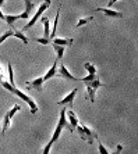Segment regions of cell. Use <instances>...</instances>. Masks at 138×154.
<instances>
[{
	"label": "cell",
	"instance_id": "obj_12",
	"mask_svg": "<svg viewBox=\"0 0 138 154\" xmlns=\"http://www.w3.org/2000/svg\"><path fill=\"white\" fill-rule=\"evenodd\" d=\"M32 10H34V3L31 2V0H25V11H24L22 14H20V18H22V20H28L29 15L32 14Z\"/></svg>",
	"mask_w": 138,
	"mask_h": 154
},
{
	"label": "cell",
	"instance_id": "obj_6",
	"mask_svg": "<svg viewBox=\"0 0 138 154\" xmlns=\"http://www.w3.org/2000/svg\"><path fill=\"white\" fill-rule=\"evenodd\" d=\"M77 92H78V89H77V88H74L73 90H71V92H70L69 94H67V96L64 97V99H63V100H60L59 101V106H69L70 107V110H74V99H75V94H77Z\"/></svg>",
	"mask_w": 138,
	"mask_h": 154
},
{
	"label": "cell",
	"instance_id": "obj_7",
	"mask_svg": "<svg viewBox=\"0 0 138 154\" xmlns=\"http://www.w3.org/2000/svg\"><path fill=\"white\" fill-rule=\"evenodd\" d=\"M56 75H59V76H62V78H66V79H69V81H73V82H77V81H80L78 78H75V76H73L71 74H70V71L67 68H66V65L64 64H62L60 67H59V69H57V74Z\"/></svg>",
	"mask_w": 138,
	"mask_h": 154
},
{
	"label": "cell",
	"instance_id": "obj_23",
	"mask_svg": "<svg viewBox=\"0 0 138 154\" xmlns=\"http://www.w3.org/2000/svg\"><path fill=\"white\" fill-rule=\"evenodd\" d=\"M34 40L35 42H38V43H42V45H50V40H46V39H43V38H34Z\"/></svg>",
	"mask_w": 138,
	"mask_h": 154
},
{
	"label": "cell",
	"instance_id": "obj_24",
	"mask_svg": "<svg viewBox=\"0 0 138 154\" xmlns=\"http://www.w3.org/2000/svg\"><path fill=\"white\" fill-rule=\"evenodd\" d=\"M98 149H99V153L101 154H109V151L106 150V147L102 143H99V142H98Z\"/></svg>",
	"mask_w": 138,
	"mask_h": 154
},
{
	"label": "cell",
	"instance_id": "obj_18",
	"mask_svg": "<svg viewBox=\"0 0 138 154\" xmlns=\"http://www.w3.org/2000/svg\"><path fill=\"white\" fill-rule=\"evenodd\" d=\"M17 20H20V14L18 15H10V14H8V15H4V21L7 22L10 26L13 25V24H14Z\"/></svg>",
	"mask_w": 138,
	"mask_h": 154
},
{
	"label": "cell",
	"instance_id": "obj_8",
	"mask_svg": "<svg viewBox=\"0 0 138 154\" xmlns=\"http://www.w3.org/2000/svg\"><path fill=\"white\" fill-rule=\"evenodd\" d=\"M66 115H67V119H69V124L71 125V128L75 129L77 126L80 125V121H78V117L75 115V112L73 110H69V111H66Z\"/></svg>",
	"mask_w": 138,
	"mask_h": 154
},
{
	"label": "cell",
	"instance_id": "obj_9",
	"mask_svg": "<svg viewBox=\"0 0 138 154\" xmlns=\"http://www.w3.org/2000/svg\"><path fill=\"white\" fill-rule=\"evenodd\" d=\"M42 85H43V78H37L32 81H27V86H29V89H35L38 92L42 90Z\"/></svg>",
	"mask_w": 138,
	"mask_h": 154
},
{
	"label": "cell",
	"instance_id": "obj_15",
	"mask_svg": "<svg viewBox=\"0 0 138 154\" xmlns=\"http://www.w3.org/2000/svg\"><path fill=\"white\" fill-rule=\"evenodd\" d=\"M53 45V43H52ZM53 50L57 54V60H62L64 56V46H59V45H53Z\"/></svg>",
	"mask_w": 138,
	"mask_h": 154
},
{
	"label": "cell",
	"instance_id": "obj_1",
	"mask_svg": "<svg viewBox=\"0 0 138 154\" xmlns=\"http://www.w3.org/2000/svg\"><path fill=\"white\" fill-rule=\"evenodd\" d=\"M0 83H2V86H3L6 90H8L11 94H14V96H17V97H20V99H22V100L25 101L27 104L29 106V108H31V112L32 114H37V111H38V106H37V103L31 99L29 96H27L25 93H22L20 89H17L15 86H13V85H10V83L7 82V81H4L3 78H0Z\"/></svg>",
	"mask_w": 138,
	"mask_h": 154
},
{
	"label": "cell",
	"instance_id": "obj_20",
	"mask_svg": "<svg viewBox=\"0 0 138 154\" xmlns=\"http://www.w3.org/2000/svg\"><path fill=\"white\" fill-rule=\"evenodd\" d=\"M11 36H14V31H11V29H8V31H6V32L3 33V35L0 36V45L4 42L6 39H8V38H11Z\"/></svg>",
	"mask_w": 138,
	"mask_h": 154
},
{
	"label": "cell",
	"instance_id": "obj_28",
	"mask_svg": "<svg viewBox=\"0 0 138 154\" xmlns=\"http://www.w3.org/2000/svg\"><path fill=\"white\" fill-rule=\"evenodd\" d=\"M0 20H3V21H4V14L2 13V10H0Z\"/></svg>",
	"mask_w": 138,
	"mask_h": 154
},
{
	"label": "cell",
	"instance_id": "obj_19",
	"mask_svg": "<svg viewBox=\"0 0 138 154\" xmlns=\"http://www.w3.org/2000/svg\"><path fill=\"white\" fill-rule=\"evenodd\" d=\"M84 68L89 72V75H96V68H95V65L91 64V63H85V64H84Z\"/></svg>",
	"mask_w": 138,
	"mask_h": 154
},
{
	"label": "cell",
	"instance_id": "obj_13",
	"mask_svg": "<svg viewBox=\"0 0 138 154\" xmlns=\"http://www.w3.org/2000/svg\"><path fill=\"white\" fill-rule=\"evenodd\" d=\"M57 74V60L53 63V65H52V68L49 69V71L45 74V76H43V82H46V81H49L50 78H53V76Z\"/></svg>",
	"mask_w": 138,
	"mask_h": 154
},
{
	"label": "cell",
	"instance_id": "obj_25",
	"mask_svg": "<svg viewBox=\"0 0 138 154\" xmlns=\"http://www.w3.org/2000/svg\"><path fill=\"white\" fill-rule=\"evenodd\" d=\"M50 147H52V144L47 143L46 146L43 147V151H42V154H49V151H50Z\"/></svg>",
	"mask_w": 138,
	"mask_h": 154
},
{
	"label": "cell",
	"instance_id": "obj_5",
	"mask_svg": "<svg viewBox=\"0 0 138 154\" xmlns=\"http://www.w3.org/2000/svg\"><path fill=\"white\" fill-rule=\"evenodd\" d=\"M18 110H21V106H20V104H15V106H13V108H11V110H8L7 114L4 115V119H3V131H2V135H4V133H6L7 128L10 126L11 118L14 117V114L18 111Z\"/></svg>",
	"mask_w": 138,
	"mask_h": 154
},
{
	"label": "cell",
	"instance_id": "obj_17",
	"mask_svg": "<svg viewBox=\"0 0 138 154\" xmlns=\"http://www.w3.org/2000/svg\"><path fill=\"white\" fill-rule=\"evenodd\" d=\"M7 71H8V83L13 86H15V82H14V72H13V67L11 64L8 63L7 64Z\"/></svg>",
	"mask_w": 138,
	"mask_h": 154
},
{
	"label": "cell",
	"instance_id": "obj_2",
	"mask_svg": "<svg viewBox=\"0 0 138 154\" xmlns=\"http://www.w3.org/2000/svg\"><path fill=\"white\" fill-rule=\"evenodd\" d=\"M75 131L78 132V135H80L81 139L85 140V142H87V143H89V144L94 143V139L98 136V135H96V132H94L92 129H89L87 125H84V124H81V125L77 126Z\"/></svg>",
	"mask_w": 138,
	"mask_h": 154
},
{
	"label": "cell",
	"instance_id": "obj_30",
	"mask_svg": "<svg viewBox=\"0 0 138 154\" xmlns=\"http://www.w3.org/2000/svg\"><path fill=\"white\" fill-rule=\"evenodd\" d=\"M137 3H138V0H137Z\"/></svg>",
	"mask_w": 138,
	"mask_h": 154
},
{
	"label": "cell",
	"instance_id": "obj_29",
	"mask_svg": "<svg viewBox=\"0 0 138 154\" xmlns=\"http://www.w3.org/2000/svg\"><path fill=\"white\" fill-rule=\"evenodd\" d=\"M0 72H2V67H0Z\"/></svg>",
	"mask_w": 138,
	"mask_h": 154
},
{
	"label": "cell",
	"instance_id": "obj_16",
	"mask_svg": "<svg viewBox=\"0 0 138 154\" xmlns=\"http://www.w3.org/2000/svg\"><path fill=\"white\" fill-rule=\"evenodd\" d=\"M14 36H15V38H17V39H20V40H21V42L24 43V45H28L29 39H28V38H27L25 35H24V33L21 32V31H14Z\"/></svg>",
	"mask_w": 138,
	"mask_h": 154
},
{
	"label": "cell",
	"instance_id": "obj_26",
	"mask_svg": "<svg viewBox=\"0 0 138 154\" xmlns=\"http://www.w3.org/2000/svg\"><path fill=\"white\" fill-rule=\"evenodd\" d=\"M121 151H123V146H121V144H119V146L116 147V150L113 151L112 154H121Z\"/></svg>",
	"mask_w": 138,
	"mask_h": 154
},
{
	"label": "cell",
	"instance_id": "obj_4",
	"mask_svg": "<svg viewBox=\"0 0 138 154\" xmlns=\"http://www.w3.org/2000/svg\"><path fill=\"white\" fill-rule=\"evenodd\" d=\"M50 2H52V0H45L43 3L40 4V6H39V8H38V10H37V13H35V14L32 15V18H31V21H29L28 24H27V25L24 26V28H22V29H24V31H28V29L31 28V26H34V25H35V22H37V21H39V18L42 17V13H43L45 10H47V7L50 6Z\"/></svg>",
	"mask_w": 138,
	"mask_h": 154
},
{
	"label": "cell",
	"instance_id": "obj_11",
	"mask_svg": "<svg viewBox=\"0 0 138 154\" xmlns=\"http://www.w3.org/2000/svg\"><path fill=\"white\" fill-rule=\"evenodd\" d=\"M98 11H102L106 17H112V18H123V13L120 11H114V10H110L109 7L108 8H98Z\"/></svg>",
	"mask_w": 138,
	"mask_h": 154
},
{
	"label": "cell",
	"instance_id": "obj_27",
	"mask_svg": "<svg viewBox=\"0 0 138 154\" xmlns=\"http://www.w3.org/2000/svg\"><path fill=\"white\" fill-rule=\"evenodd\" d=\"M116 2H119V0H109V4H108V6L110 7V6H112V4H114Z\"/></svg>",
	"mask_w": 138,
	"mask_h": 154
},
{
	"label": "cell",
	"instance_id": "obj_3",
	"mask_svg": "<svg viewBox=\"0 0 138 154\" xmlns=\"http://www.w3.org/2000/svg\"><path fill=\"white\" fill-rule=\"evenodd\" d=\"M85 85H87V96H88V99H89L91 103H95V93H96V90H98V88H103L105 85L101 82L99 76H96L92 82H88V83H85Z\"/></svg>",
	"mask_w": 138,
	"mask_h": 154
},
{
	"label": "cell",
	"instance_id": "obj_14",
	"mask_svg": "<svg viewBox=\"0 0 138 154\" xmlns=\"http://www.w3.org/2000/svg\"><path fill=\"white\" fill-rule=\"evenodd\" d=\"M53 45H59V46H71L73 45V39H60V38H55V39L52 40ZM50 43V45H52Z\"/></svg>",
	"mask_w": 138,
	"mask_h": 154
},
{
	"label": "cell",
	"instance_id": "obj_22",
	"mask_svg": "<svg viewBox=\"0 0 138 154\" xmlns=\"http://www.w3.org/2000/svg\"><path fill=\"white\" fill-rule=\"evenodd\" d=\"M96 76H98V75H88V76H85V78L80 79V81H82L84 83H88V82H92V81H94Z\"/></svg>",
	"mask_w": 138,
	"mask_h": 154
},
{
	"label": "cell",
	"instance_id": "obj_21",
	"mask_svg": "<svg viewBox=\"0 0 138 154\" xmlns=\"http://www.w3.org/2000/svg\"><path fill=\"white\" fill-rule=\"evenodd\" d=\"M94 20V17H87V18H81L80 21L75 24V28H80V26H82V25H85L87 22H89V21H92Z\"/></svg>",
	"mask_w": 138,
	"mask_h": 154
},
{
	"label": "cell",
	"instance_id": "obj_10",
	"mask_svg": "<svg viewBox=\"0 0 138 154\" xmlns=\"http://www.w3.org/2000/svg\"><path fill=\"white\" fill-rule=\"evenodd\" d=\"M40 21L43 24V28H45V32H43V39L46 40H50V22H49V18L46 17H42ZM52 42V40H50Z\"/></svg>",
	"mask_w": 138,
	"mask_h": 154
}]
</instances>
